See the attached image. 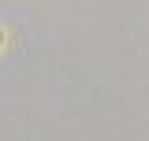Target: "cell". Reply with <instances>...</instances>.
I'll list each match as a JSON object with an SVG mask.
<instances>
[{"mask_svg":"<svg viewBox=\"0 0 149 141\" xmlns=\"http://www.w3.org/2000/svg\"><path fill=\"white\" fill-rule=\"evenodd\" d=\"M4 41H8V34H4V26H0V48H4Z\"/></svg>","mask_w":149,"mask_h":141,"instance_id":"6da1fadb","label":"cell"}]
</instances>
